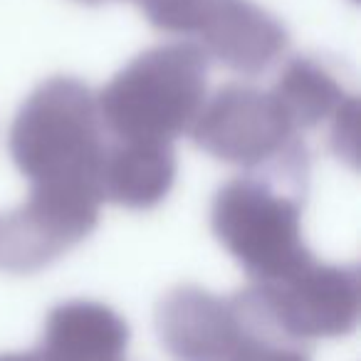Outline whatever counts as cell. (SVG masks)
<instances>
[{"label": "cell", "mask_w": 361, "mask_h": 361, "mask_svg": "<svg viewBox=\"0 0 361 361\" xmlns=\"http://www.w3.org/2000/svg\"><path fill=\"white\" fill-rule=\"evenodd\" d=\"M154 27L201 40L208 57L238 75H262L287 50L285 25L252 0H141Z\"/></svg>", "instance_id": "277c9868"}, {"label": "cell", "mask_w": 361, "mask_h": 361, "mask_svg": "<svg viewBox=\"0 0 361 361\" xmlns=\"http://www.w3.org/2000/svg\"><path fill=\"white\" fill-rule=\"evenodd\" d=\"M295 131L314 129L336 116L354 94L317 57H295L280 72L270 92Z\"/></svg>", "instance_id": "8fae6325"}, {"label": "cell", "mask_w": 361, "mask_h": 361, "mask_svg": "<svg viewBox=\"0 0 361 361\" xmlns=\"http://www.w3.org/2000/svg\"><path fill=\"white\" fill-rule=\"evenodd\" d=\"M235 305L240 310L243 319H245V331L243 339L238 344L235 354L231 356V361H312L307 354L305 344L285 339L282 334H277L243 297V292H238Z\"/></svg>", "instance_id": "7c38bea8"}, {"label": "cell", "mask_w": 361, "mask_h": 361, "mask_svg": "<svg viewBox=\"0 0 361 361\" xmlns=\"http://www.w3.org/2000/svg\"><path fill=\"white\" fill-rule=\"evenodd\" d=\"M0 361H40L35 351H11V354H0Z\"/></svg>", "instance_id": "4fadbf2b"}, {"label": "cell", "mask_w": 361, "mask_h": 361, "mask_svg": "<svg viewBox=\"0 0 361 361\" xmlns=\"http://www.w3.org/2000/svg\"><path fill=\"white\" fill-rule=\"evenodd\" d=\"M11 156L32 186L99 191L104 126L97 97L75 77H50L23 102L11 126Z\"/></svg>", "instance_id": "6da1fadb"}, {"label": "cell", "mask_w": 361, "mask_h": 361, "mask_svg": "<svg viewBox=\"0 0 361 361\" xmlns=\"http://www.w3.org/2000/svg\"><path fill=\"white\" fill-rule=\"evenodd\" d=\"M156 331L176 361H231L245 331L235 300L196 285L169 290L156 305Z\"/></svg>", "instance_id": "ba28073f"}, {"label": "cell", "mask_w": 361, "mask_h": 361, "mask_svg": "<svg viewBox=\"0 0 361 361\" xmlns=\"http://www.w3.org/2000/svg\"><path fill=\"white\" fill-rule=\"evenodd\" d=\"M129 324L111 307L70 300L47 314L35 354L40 361H124Z\"/></svg>", "instance_id": "9c48e42d"}, {"label": "cell", "mask_w": 361, "mask_h": 361, "mask_svg": "<svg viewBox=\"0 0 361 361\" xmlns=\"http://www.w3.org/2000/svg\"><path fill=\"white\" fill-rule=\"evenodd\" d=\"M176 154L161 141H116L99 166L102 203L149 211L169 196L176 180Z\"/></svg>", "instance_id": "30bf717a"}, {"label": "cell", "mask_w": 361, "mask_h": 361, "mask_svg": "<svg viewBox=\"0 0 361 361\" xmlns=\"http://www.w3.org/2000/svg\"><path fill=\"white\" fill-rule=\"evenodd\" d=\"M243 297L277 334L297 344L346 336L359 322V272L349 265L312 260L280 280L252 282Z\"/></svg>", "instance_id": "5b68a950"}, {"label": "cell", "mask_w": 361, "mask_h": 361, "mask_svg": "<svg viewBox=\"0 0 361 361\" xmlns=\"http://www.w3.org/2000/svg\"><path fill=\"white\" fill-rule=\"evenodd\" d=\"M77 3H85V6H99V3H109V0H77Z\"/></svg>", "instance_id": "5bb4252c"}, {"label": "cell", "mask_w": 361, "mask_h": 361, "mask_svg": "<svg viewBox=\"0 0 361 361\" xmlns=\"http://www.w3.org/2000/svg\"><path fill=\"white\" fill-rule=\"evenodd\" d=\"M99 206L90 186H32L20 208L0 218V270L27 275L55 262L94 231Z\"/></svg>", "instance_id": "52a82bcc"}, {"label": "cell", "mask_w": 361, "mask_h": 361, "mask_svg": "<svg viewBox=\"0 0 361 361\" xmlns=\"http://www.w3.org/2000/svg\"><path fill=\"white\" fill-rule=\"evenodd\" d=\"M196 146L213 159L243 169L305 164L297 131L270 92L226 85L206 102L191 126Z\"/></svg>", "instance_id": "8992f818"}, {"label": "cell", "mask_w": 361, "mask_h": 361, "mask_svg": "<svg viewBox=\"0 0 361 361\" xmlns=\"http://www.w3.org/2000/svg\"><path fill=\"white\" fill-rule=\"evenodd\" d=\"M208 55L196 42H166L136 55L99 92L102 126L116 141L171 144L206 104Z\"/></svg>", "instance_id": "7a4b0ae2"}, {"label": "cell", "mask_w": 361, "mask_h": 361, "mask_svg": "<svg viewBox=\"0 0 361 361\" xmlns=\"http://www.w3.org/2000/svg\"><path fill=\"white\" fill-rule=\"evenodd\" d=\"M218 243L255 282H272L312 262L302 238V203L257 173L223 183L213 198Z\"/></svg>", "instance_id": "3957f363"}]
</instances>
